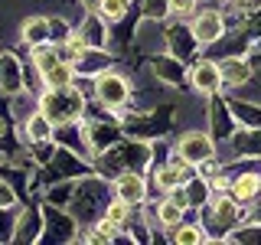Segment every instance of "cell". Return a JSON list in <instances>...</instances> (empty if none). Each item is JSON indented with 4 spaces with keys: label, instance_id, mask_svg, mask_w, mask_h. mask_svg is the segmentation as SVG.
<instances>
[{
    "label": "cell",
    "instance_id": "cell-31",
    "mask_svg": "<svg viewBox=\"0 0 261 245\" xmlns=\"http://www.w3.org/2000/svg\"><path fill=\"white\" fill-rule=\"evenodd\" d=\"M167 13H170V0H144L141 4V16L144 20H167Z\"/></svg>",
    "mask_w": 261,
    "mask_h": 245
},
{
    "label": "cell",
    "instance_id": "cell-19",
    "mask_svg": "<svg viewBox=\"0 0 261 245\" xmlns=\"http://www.w3.org/2000/svg\"><path fill=\"white\" fill-rule=\"evenodd\" d=\"M43 232V209L36 206H23L13 216V242H39Z\"/></svg>",
    "mask_w": 261,
    "mask_h": 245
},
{
    "label": "cell",
    "instance_id": "cell-29",
    "mask_svg": "<svg viewBox=\"0 0 261 245\" xmlns=\"http://www.w3.org/2000/svg\"><path fill=\"white\" fill-rule=\"evenodd\" d=\"M127 0H98V7H95V13L101 16L105 23H121L127 16Z\"/></svg>",
    "mask_w": 261,
    "mask_h": 245
},
{
    "label": "cell",
    "instance_id": "cell-20",
    "mask_svg": "<svg viewBox=\"0 0 261 245\" xmlns=\"http://www.w3.org/2000/svg\"><path fill=\"white\" fill-rule=\"evenodd\" d=\"M219 76H222V85L242 88V85L251 82L255 69H251V62L245 59V56H225V59H219Z\"/></svg>",
    "mask_w": 261,
    "mask_h": 245
},
{
    "label": "cell",
    "instance_id": "cell-27",
    "mask_svg": "<svg viewBox=\"0 0 261 245\" xmlns=\"http://www.w3.org/2000/svg\"><path fill=\"white\" fill-rule=\"evenodd\" d=\"M39 82H43V88H65L75 82V69L65 62H56L53 69H46L43 76H39Z\"/></svg>",
    "mask_w": 261,
    "mask_h": 245
},
{
    "label": "cell",
    "instance_id": "cell-24",
    "mask_svg": "<svg viewBox=\"0 0 261 245\" xmlns=\"http://www.w3.org/2000/svg\"><path fill=\"white\" fill-rule=\"evenodd\" d=\"M101 219H108V223L118 229V232H124V229H130V219H134V206L114 196V200H108V206H105Z\"/></svg>",
    "mask_w": 261,
    "mask_h": 245
},
{
    "label": "cell",
    "instance_id": "cell-30",
    "mask_svg": "<svg viewBox=\"0 0 261 245\" xmlns=\"http://www.w3.org/2000/svg\"><path fill=\"white\" fill-rule=\"evenodd\" d=\"M228 108H232V114L245 128H261V108H255L248 102H235V98H228Z\"/></svg>",
    "mask_w": 261,
    "mask_h": 245
},
{
    "label": "cell",
    "instance_id": "cell-35",
    "mask_svg": "<svg viewBox=\"0 0 261 245\" xmlns=\"http://www.w3.org/2000/svg\"><path fill=\"white\" fill-rule=\"evenodd\" d=\"M251 206H255V209H251V219H255V223H261V196L251 203Z\"/></svg>",
    "mask_w": 261,
    "mask_h": 245
},
{
    "label": "cell",
    "instance_id": "cell-36",
    "mask_svg": "<svg viewBox=\"0 0 261 245\" xmlns=\"http://www.w3.org/2000/svg\"><path fill=\"white\" fill-rule=\"evenodd\" d=\"M7 134V118H0V137Z\"/></svg>",
    "mask_w": 261,
    "mask_h": 245
},
{
    "label": "cell",
    "instance_id": "cell-8",
    "mask_svg": "<svg viewBox=\"0 0 261 245\" xmlns=\"http://www.w3.org/2000/svg\"><path fill=\"white\" fill-rule=\"evenodd\" d=\"M124 125L121 131L130 137H137V141H153V137L167 134L170 131V108H153L150 114H130V118H121Z\"/></svg>",
    "mask_w": 261,
    "mask_h": 245
},
{
    "label": "cell",
    "instance_id": "cell-33",
    "mask_svg": "<svg viewBox=\"0 0 261 245\" xmlns=\"http://www.w3.org/2000/svg\"><path fill=\"white\" fill-rule=\"evenodd\" d=\"M13 209H0V242H10L13 239Z\"/></svg>",
    "mask_w": 261,
    "mask_h": 245
},
{
    "label": "cell",
    "instance_id": "cell-32",
    "mask_svg": "<svg viewBox=\"0 0 261 245\" xmlns=\"http://www.w3.org/2000/svg\"><path fill=\"white\" fill-rule=\"evenodd\" d=\"M196 13V0H170V13L167 20H186Z\"/></svg>",
    "mask_w": 261,
    "mask_h": 245
},
{
    "label": "cell",
    "instance_id": "cell-9",
    "mask_svg": "<svg viewBox=\"0 0 261 245\" xmlns=\"http://www.w3.org/2000/svg\"><path fill=\"white\" fill-rule=\"evenodd\" d=\"M173 151L183 160H190L193 167H199L202 160L216 157V141H212L209 131H183V134L176 137V147H173Z\"/></svg>",
    "mask_w": 261,
    "mask_h": 245
},
{
    "label": "cell",
    "instance_id": "cell-25",
    "mask_svg": "<svg viewBox=\"0 0 261 245\" xmlns=\"http://www.w3.org/2000/svg\"><path fill=\"white\" fill-rule=\"evenodd\" d=\"M183 212H186V206H179L176 200H160L157 206H153V216H157V223H160V229H173V226H179L183 223Z\"/></svg>",
    "mask_w": 261,
    "mask_h": 245
},
{
    "label": "cell",
    "instance_id": "cell-6",
    "mask_svg": "<svg viewBox=\"0 0 261 245\" xmlns=\"http://www.w3.org/2000/svg\"><path fill=\"white\" fill-rule=\"evenodd\" d=\"M43 170H46L49 183H56V180H79V177L92 174V163H82L75 151H69L65 144H56L53 157L43 163Z\"/></svg>",
    "mask_w": 261,
    "mask_h": 245
},
{
    "label": "cell",
    "instance_id": "cell-2",
    "mask_svg": "<svg viewBox=\"0 0 261 245\" xmlns=\"http://www.w3.org/2000/svg\"><path fill=\"white\" fill-rule=\"evenodd\" d=\"M147 163H150V147H147V141H127V144L114 141L111 147H105V151H98L92 157V170L105 180H114L118 174H124V170H141Z\"/></svg>",
    "mask_w": 261,
    "mask_h": 245
},
{
    "label": "cell",
    "instance_id": "cell-11",
    "mask_svg": "<svg viewBox=\"0 0 261 245\" xmlns=\"http://www.w3.org/2000/svg\"><path fill=\"white\" fill-rule=\"evenodd\" d=\"M186 82L193 85V92L199 95H219V88H222V76H219V62L216 59H199L193 62L190 69H186Z\"/></svg>",
    "mask_w": 261,
    "mask_h": 245
},
{
    "label": "cell",
    "instance_id": "cell-5",
    "mask_svg": "<svg viewBox=\"0 0 261 245\" xmlns=\"http://www.w3.org/2000/svg\"><path fill=\"white\" fill-rule=\"evenodd\" d=\"M92 98L101 105L105 111H121L130 105L134 98V88H130L127 76H121L118 69H101L98 76H92Z\"/></svg>",
    "mask_w": 261,
    "mask_h": 245
},
{
    "label": "cell",
    "instance_id": "cell-4",
    "mask_svg": "<svg viewBox=\"0 0 261 245\" xmlns=\"http://www.w3.org/2000/svg\"><path fill=\"white\" fill-rule=\"evenodd\" d=\"M85 92L79 85H65V88H43L39 92V111L53 121V128H65V125H75L82 121L88 102Z\"/></svg>",
    "mask_w": 261,
    "mask_h": 245
},
{
    "label": "cell",
    "instance_id": "cell-26",
    "mask_svg": "<svg viewBox=\"0 0 261 245\" xmlns=\"http://www.w3.org/2000/svg\"><path fill=\"white\" fill-rule=\"evenodd\" d=\"M170 242H179V245H202L209 242V235L202 232L199 223H179L170 229Z\"/></svg>",
    "mask_w": 261,
    "mask_h": 245
},
{
    "label": "cell",
    "instance_id": "cell-7",
    "mask_svg": "<svg viewBox=\"0 0 261 245\" xmlns=\"http://www.w3.org/2000/svg\"><path fill=\"white\" fill-rule=\"evenodd\" d=\"M79 232V223L62 206H53V203L43 206V232H39L43 242H75Z\"/></svg>",
    "mask_w": 261,
    "mask_h": 245
},
{
    "label": "cell",
    "instance_id": "cell-34",
    "mask_svg": "<svg viewBox=\"0 0 261 245\" xmlns=\"http://www.w3.org/2000/svg\"><path fill=\"white\" fill-rule=\"evenodd\" d=\"M16 190L10 183H7V180H0V209H16Z\"/></svg>",
    "mask_w": 261,
    "mask_h": 245
},
{
    "label": "cell",
    "instance_id": "cell-10",
    "mask_svg": "<svg viewBox=\"0 0 261 245\" xmlns=\"http://www.w3.org/2000/svg\"><path fill=\"white\" fill-rule=\"evenodd\" d=\"M72 36H75L82 46H88V49H108L111 33H108V23H105L101 16H98L95 10H88L75 27H72Z\"/></svg>",
    "mask_w": 261,
    "mask_h": 245
},
{
    "label": "cell",
    "instance_id": "cell-17",
    "mask_svg": "<svg viewBox=\"0 0 261 245\" xmlns=\"http://www.w3.org/2000/svg\"><path fill=\"white\" fill-rule=\"evenodd\" d=\"M228 144V154L232 157H242V160H261V128H245L239 134H228L225 137Z\"/></svg>",
    "mask_w": 261,
    "mask_h": 245
},
{
    "label": "cell",
    "instance_id": "cell-18",
    "mask_svg": "<svg viewBox=\"0 0 261 245\" xmlns=\"http://www.w3.org/2000/svg\"><path fill=\"white\" fill-rule=\"evenodd\" d=\"M228 193L242 203V206H251V203L261 196V174L258 170H242V174H228Z\"/></svg>",
    "mask_w": 261,
    "mask_h": 245
},
{
    "label": "cell",
    "instance_id": "cell-14",
    "mask_svg": "<svg viewBox=\"0 0 261 245\" xmlns=\"http://www.w3.org/2000/svg\"><path fill=\"white\" fill-rule=\"evenodd\" d=\"M114 196L130 203V206H144L147 203V177L141 170H124V174L114 177Z\"/></svg>",
    "mask_w": 261,
    "mask_h": 245
},
{
    "label": "cell",
    "instance_id": "cell-13",
    "mask_svg": "<svg viewBox=\"0 0 261 245\" xmlns=\"http://www.w3.org/2000/svg\"><path fill=\"white\" fill-rule=\"evenodd\" d=\"M163 43H167V53L176 56L179 62L193 59V53L199 49V43H196V36H193V30L186 27L183 20H173V23H170V30L163 33Z\"/></svg>",
    "mask_w": 261,
    "mask_h": 245
},
{
    "label": "cell",
    "instance_id": "cell-15",
    "mask_svg": "<svg viewBox=\"0 0 261 245\" xmlns=\"http://www.w3.org/2000/svg\"><path fill=\"white\" fill-rule=\"evenodd\" d=\"M150 76L157 82H163V85H170V88H179L186 82V69H183V62H179L176 56L153 53L150 56Z\"/></svg>",
    "mask_w": 261,
    "mask_h": 245
},
{
    "label": "cell",
    "instance_id": "cell-23",
    "mask_svg": "<svg viewBox=\"0 0 261 245\" xmlns=\"http://www.w3.org/2000/svg\"><path fill=\"white\" fill-rule=\"evenodd\" d=\"M20 43L27 46V49L49 43V16H43V13L27 16V20L20 23Z\"/></svg>",
    "mask_w": 261,
    "mask_h": 245
},
{
    "label": "cell",
    "instance_id": "cell-28",
    "mask_svg": "<svg viewBox=\"0 0 261 245\" xmlns=\"http://www.w3.org/2000/svg\"><path fill=\"white\" fill-rule=\"evenodd\" d=\"M183 193H186V206H190V209H199L202 203H206L209 196H212L209 183H206V180H202L199 174H196L193 180H186V183H183Z\"/></svg>",
    "mask_w": 261,
    "mask_h": 245
},
{
    "label": "cell",
    "instance_id": "cell-21",
    "mask_svg": "<svg viewBox=\"0 0 261 245\" xmlns=\"http://www.w3.org/2000/svg\"><path fill=\"white\" fill-rule=\"evenodd\" d=\"M20 141L23 144H39V141H56V128H53V121L46 118L43 111H33L27 121H20Z\"/></svg>",
    "mask_w": 261,
    "mask_h": 245
},
{
    "label": "cell",
    "instance_id": "cell-22",
    "mask_svg": "<svg viewBox=\"0 0 261 245\" xmlns=\"http://www.w3.org/2000/svg\"><path fill=\"white\" fill-rule=\"evenodd\" d=\"M23 88V62L16 59V53L4 49L0 53V95H16Z\"/></svg>",
    "mask_w": 261,
    "mask_h": 245
},
{
    "label": "cell",
    "instance_id": "cell-12",
    "mask_svg": "<svg viewBox=\"0 0 261 245\" xmlns=\"http://www.w3.org/2000/svg\"><path fill=\"white\" fill-rule=\"evenodd\" d=\"M193 36L199 46H209V43H219L225 36V20H222V10H196L193 13Z\"/></svg>",
    "mask_w": 261,
    "mask_h": 245
},
{
    "label": "cell",
    "instance_id": "cell-3",
    "mask_svg": "<svg viewBox=\"0 0 261 245\" xmlns=\"http://www.w3.org/2000/svg\"><path fill=\"white\" fill-rule=\"evenodd\" d=\"M199 212H202L199 216L202 232H206L209 239H216V242H225V235L242 223V203L235 200L228 190H216L199 206Z\"/></svg>",
    "mask_w": 261,
    "mask_h": 245
},
{
    "label": "cell",
    "instance_id": "cell-16",
    "mask_svg": "<svg viewBox=\"0 0 261 245\" xmlns=\"http://www.w3.org/2000/svg\"><path fill=\"white\" fill-rule=\"evenodd\" d=\"M232 131H235V114L228 108V102L219 95H209V134H212V141H225Z\"/></svg>",
    "mask_w": 261,
    "mask_h": 245
},
{
    "label": "cell",
    "instance_id": "cell-1",
    "mask_svg": "<svg viewBox=\"0 0 261 245\" xmlns=\"http://www.w3.org/2000/svg\"><path fill=\"white\" fill-rule=\"evenodd\" d=\"M105 206H108V180L98 177L95 170L85 177L75 180V186H72V200H69V216L79 223V229L92 226L95 219H101Z\"/></svg>",
    "mask_w": 261,
    "mask_h": 245
}]
</instances>
